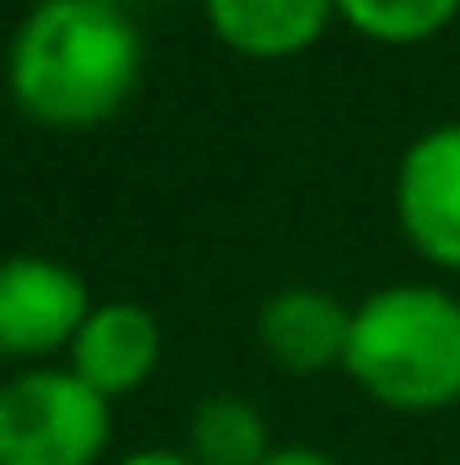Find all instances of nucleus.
I'll use <instances>...</instances> for the list:
<instances>
[{
  "instance_id": "obj_7",
  "label": "nucleus",
  "mask_w": 460,
  "mask_h": 465,
  "mask_svg": "<svg viewBox=\"0 0 460 465\" xmlns=\"http://www.w3.org/2000/svg\"><path fill=\"white\" fill-rule=\"evenodd\" d=\"M352 314L331 292L315 287H287L260 309V347L287 373H320L346 357Z\"/></svg>"
},
{
  "instance_id": "obj_3",
  "label": "nucleus",
  "mask_w": 460,
  "mask_h": 465,
  "mask_svg": "<svg viewBox=\"0 0 460 465\" xmlns=\"http://www.w3.org/2000/svg\"><path fill=\"white\" fill-rule=\"evenodd\" d=\"M109 433V401L71 368H27L0 384V465H98Z\"/></svg>"
},
{
  "instance_id": "obj_10",
  "label": "nucleus",
  "mask_w": 460,
  "mask_h": 465,
  "mask_svg": "<svg viewBox=\"0 0 460 465\" xmlns=\"http://www.w3.org/2000/svg\"><path fill=\"white\" fill-rule=\"evenodd\" d=\"M336 11L379 44H417L455 16L460 0H336Z\"/></svg>"
},
{
  "instance_id": "obj_1",
  "label": "nucleus",
  "mask_w": 460,
  "mask_h": 465,
  "mask_svg": "<svg viewBox=\"0 0 460 465\" xmlns=\"http://www.w3.org/2000/svg\"><path fill=\"white\" fill-rule=\"evenodd\" d=\"M141 82L135 22L98 0H38L5 49L11 104L38 124L82 130L125 109Z\"/></svg>"
},
{
  "instance_id": "obj_8",
  "label": "nucleus",
  "mask_w": 460,
  "mask_h": 465,
  "mask_svg": "<svg viewBox=\"0 0 460 465\" xmlns=\"http://www.w3.org/2000/svg\"><path fill=\"white\" fill-rule=\"evenodd\" d=\"M331 11L336 0H206L212 33L249 60H287L309 49L325 33Z\"/></svg>"
},
{
  "instance_id": "obj_13",
  "label": "nucleus",
  "mask_w": 460,
  "mask_h": 465,
  "mask_svg": "<svg viewBox=\"0 0 460 465\" xmlns=\"http://www.w3.org/2000/svg\"><path fill=\"white\" fill-rule=\"evenodd\" d=\"M98 5H115V11H125V5H135V0H98Z\"/></svg>"
},
{
  "instance_id": "obj_5",
  "label": "nucleus",
  "mask_w": 460,
  "mask_h": 465,
  "mask_svg": "<svg viewBox=\"0 0 460 465\" xmlns=\"http://www.w3.org/2000/svg\"><path fill=\"white\" fill-rule=\"evenodd\" d=\"M395 212L406 238L434 260L460 271V124L428 130L395 179Z\"/></svg>"
},
{
  "instance_id": "obj_12",
  "label": "nucleus",
  "mask_w": 460,
  "mask_h": 465,
  "mask_svg": "<svg viewBox=\"0 0 460 465\" xmlns=\"http://www.w3.org/2000/svg\"><path fill=\"white\" fill-rule=\"evenodd\" d=\"M119 465H201L195 455H174V450H135V455H125Z\"/></svg>"
},
{
  "instance_id": "obj_2",
  "label": "nucleus",
  "mask_w": 460,
  "mask_h": 465,
  "mask_svg": "<svg viewBox=\"0 0 460 465\" xmlns=\"http://www.w3.org/2000/svg\"><path fill=\"white\" fill-rule=\"evenodd\" d=\"M342 368L395 411L460 401V303L439 287H390L352 309Z\"/></svg>"
},
{
  "instance_id": "obj_11",
  "label": "nucleus",
  "mask_w": 460,
  "mask_h": 465,
  "mask_svg": "<svg viewBox=\"0 0 460 465\" xmlns=\"http://www.w3.org/2000/svg\"><path fill=\"white\" fill-rule=\"evenodd\" d=\"M260 465H336V460L320 455V450H271Z\"/></svg>"
},
{
  "instance_id": "obj_4",
  "label": "nucleus",
  "mask_w": 460,
  "mask_h": 465,
  "mask_svg": "<svg viewBox=\"0 0 460 465\" xmlns=\"http://www.w3.org/2000/svg\"><path fill=\"white\" fill-rule=\"evenodd\" d=\"M87 282L44 254L0 260V357H49L87 325Z\"/></svg>"
},
{
  "instance_id": "obj_6",
  "label": "nucleus",
  "mask_w": 460,
  "mask_h": 465,
  "mask_svg": "<svg viewBox=\"0 0 460 465\" xmlns=\"http://www.w3.org/2000/svg\"><path fill=\"white\" fill-rule=\"evenodd\" d=\"M163 357V331L141 303H98L71 341V373L104 401L146 384Z\"/></svg>"
},
{
  "instance_id": "obj_9",
  "label": "nucleus",
  "mask_w": 460,
  "mask_h": 465,
  "mask_svg": "<svg viewBox=\"0 0 460 465\" xmlns=\"http://www.w3.org/2000/svg\"><path fill=\"white\" fill-rule=\"evenodd\" d=\"M190 450L201 465H260L271 455L265 444V422L249 401L238 395H212L195 422H190Z\"/></svg>"
}]
</instances>
